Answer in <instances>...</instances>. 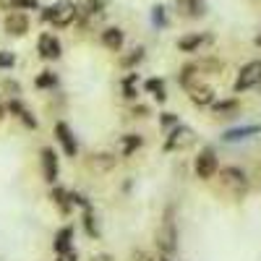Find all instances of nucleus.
<instances>
[{
    "label": "nucleus",
    "mask_w": 261,
    "mask_h": 261,
    "mask_svg": "<svg viewBox=\"0 0 261 261\" xmlns=\"http://www.w3.org/2000/svg\"><path fill=\"white\" fill-rule=\"evenodd\" d=\"M53 201L60 206L63 214H68V212H71V204H73V201H71V193H65L63 188H55V191H53Z\"/></svg>",
    "instance_id": "nucleus-19"
},
{
    "label": "nucleus",
    "mask_w": 261,
    "mask_h": 261,
    "mask_svg": "<svg viewBox=\"0 0 261 261\" xmlns=\"http://www.w3.org/2000/svg\"><path fill=\"white\" fill-rule=\"evenodd\" d=\"M55 84H58V73H53V71H42L37 76V86H39V89H50V86H55Z\"/></svg>",
    "instance_id": "nucleus-23"
},
{
    "label": "nucleus",
    "mask_w": 261,
    "mask_h": 261,
    "mask_svg": "<svg viewBox=\"0 0 261 261\" xmlns=\"http://www.w3.org/2000/svg\"><path fill=\"white\" fill-rule=\"evenodd\" d=\"M178 13L186 18H201L206 16V3L204 0H178Z\"/></svg>",
    "instance_id": "nucleus-10"
},
{
    "label": "nucleus",
    "mask_w": 261,
    "mask_h": 261,
    "mask_svg": "<svg viewBox=\"0 0 261 261\" xmlns=\"http://www.w3.org/2000/svg\"><path fill=\"white\" fill-rule=\"evenodd\" d=\"M42 170H45V180L47 183H55L58 180V154H55L53 149L42 151Z\"/></svg>",
    "instance_id": "nucleus-12"
},
{
    "label": "nucleus",
    "mask_w": 261,
    "mask_h": 261,
    "mask_svg": "<svg viewBox=\"0 0 261 261\" xmlns=\"http://www.w3.org/2000/svg\"><path fill=\"white\" fill-rule=\"evenodd\" d=\"M27 29H29V18H27L24 11H11L6 16V32L11 37H24Z\"/></svg>",
    "instance_id": "nucleus-6"
},
{
    "label": "nucleus",
    "mask_w": 261,
    "mask_h": 261,
    "mask_svg": "<svg viewBox=\"0 0 261 261\" xmlns=\"http://www.w3.org/2000/svg\"><path fill=\"white\" fill-rule=\"evenodd\" d=\"M160 123H162V125H175L178 120H175V115H172V113H165V115L160 118Z\"/></svg>",
    "instance_id": "nucleus-28"
},
{
    "label": "nucleus",
    "mask_w": 261,
    "mask_h": 261,
    "mask_svg": "<svg viewBox=\"0 0 261 261\" xmlns=\"http://www.w3.org/2000/svg\"><path fill=\"white\" fill-rule=\"evenodd\" d=\"M58 261H76L73 248H71V251H63V253H58Z\"/></svg>",
    "instance_id": "nucleus-29"
},
{
    "label": "nucleus",
    "mask_w": 261,
    "mask_h": 261,
    "mask_svg": "<svg viewBox=\"0 0 261 261\" xmlns=\"http://www.w3.org/2000/svg\"><path fill=\"white\" fill-rule=\"evenodd\" d=\"M102 45L107 47V50H120L123 47V32L120 29H105L102 32Z\"/></svg>",
    "instance_id": "nucleus-14"
},
{
    "label": "nucleus",
    "mask_w": 261,
    "mask_h": 261,
    "mask_svg": "<svg viewBox=\"0 0 261 261\" xmlns=\"http://www.w3.org/2000/svg\"><path fill=\"white\" fill-rule=\"evenodd\" d=\"M6 118V110H3V105H0V120H3Z\"/></svg>",
    "instance_id": "nucleus-31"
},
{
    "label": "nucleus",
    "mask_w": 261,
    "mask_h": 261,
    "mask_svg": "<svg viewBox=\"0 0 261 261\" xmlns=\"http://www.w3.org/2000/svg\"><path fill=\"white\" fill-rule=\"evenodd\" d=\"M193 170H196V175H199L201 180H209V178H214V172H217V154L212 149H204L199 157H196V165H193Z\"/></svg>",
    "instance_id": "nucleus-3"
},
{
    "label": "nucleus",
    "mask_w": 261,
    "mask_h": 261,
    "mask_svg": "<svg viewBox=\"0 0 261 261\" xmlns=\"http://www.w3.org/2000/svg\"><path fill=\"white\" fill-rule=\"evenodd\" d=\"M84 225H86V230H89V235H97V227H94V217L86 212L84 214Z\"/></svg>",
    "instance_id": "nucleus-27"
},
{
    "label": "nucleus",
    "mask_w": 261,
    "mask_h": 261,
    "mask_svg": "<svg viewBox=\"0 0 261 261\" xmlns=\"http://www.w3.org/2000/svg\"><path fill=\"white\" fill-rule=\"evenodd\" d=\"M212 37L209 34H191V37H183V39H178V50L180 53H196L201 45H206Z\"/></svg>",
    "instance_id": "nucleus-13"
},
{
    "label": "nucleus",
    "mask_w": 261,
    "mask_h": 261,
    "mask_svg": "<svg viewBox=\"0 0 261 261\" xmlns=\"http://www.w3.org/2000/svg\"><path fill=\"white\" fill-rule=\"evenodd\" d=\"M11 113H13V115H18V120L24 123L27 128H37V120L32 118V113H29V110H27V107L21 105L18 99H13V102H11Z\"/></svg>",
    "instance_id": "nucleus-16"
},
{
    "label": "nucleus",
    "mask_w": 261,
    "mask_h": 261,
    "mask_svg": "<svg viewBox=\"0 0 261 261\" xmlns=\"http://www.w3.org/2000/svg\"><path fill=\"white\" fill-rule=\"evenodd\" d=\"M55 139L60 141V146H63L65 154H68V157H76V139H73V134H71V128L65 125L63 120L55 123Z\"/></svg>",
    "instance_id": "nucleus-7"
},
{
    "label": "nucleus",
    "mask_w": 261,
    "mask_h": 261,
    "mask_svg": "<svg viewBox=\"0 0 261 261\" xmlns=\"http://www.w3.org/2000/svg\"><path fill=\"white\" fill-rule=\"evenodd\" d=\"M16 63V55L13 53H0V68H11Z\"/></svg>",
    "instance_id": "nucleus-26"
},
{
    "label": "nucleus",
    "mask_w": 261,
    "mask_h": 261,
    "mask_svg": "<svg viewBox=\"0 0 261 261\" xmlns=\"http://www.w3.org/2000/svg\"><path fill=\"white\" fill-rule=\"evenodd\" d=\"M188 97H191L193 105H199V107H204V105H214V89H212V86L191 84V86H188Z\"/></svg>",
    "instance_id": "nucleus-9"
},
{
    "label": "nucleus",
    "mask_w": 261,
    "mask_h": 261,
    "mask_svg": "<svg viewBox=\"0 0 261 261\" xmlns=\"http://www.w3.org/2000/svg\"><path fill=\"white\" fill-rule=\"evenodd\" d=\"M60 53H63V47H60L58 37H53V34H42L39 37V55L45 60H58Z\"/></svg>",
    "instance_id": "nucleus-8"
},
{
    "label": "nucleus",
    "mask_w": 261,
    "mask_h": 261,
    "mask_svg": "<svg viewBox=\"0 0 261 261\" xmlns=\"http://www.w3.org/2000/svg\"><path fill=\"white\" fill-rule=\"evenodd\" d=\"M261 125H253V128H241V130H230V134H225V141H238V139H246L251 134H258Z\"/></svg>",
    "instance_id": "nucleus-24"
},
{
    "label": "nucleus",
    "mask_w": 261,
    "mask_h": 261,
    "mask_svg": "<svg viewBox=\"0 0 261 261\" xmlns=\"http://www.w3.org/2000/svg\"><path fill=\"white\" fill-rule=\"evenodd\" d=\"M79 16H81V18L102 16V3H99V0H84V3L79 6Z\"/></svg>",
    "instance_id": "nucleus-18"
},
{
    "label": "nucleus",
    "mask_w": 261,
    "mask_h": 261,
    "mask_svg": "<svg viewBox=\"0 0 261 261\" xmlns=\"http://www.w3.org/2000/svg\"><path fill=\"white\" fill-rule=\"evenodd\" d=\"M139 60H144V47H134V50H130V55H125L120 63L125 65V68H130V65H136Z\"/></svg>",
    "instance_id": "nucleus-25"
},
{
    "label": "nucleus",
    "mask_w": 261,
    "mask_h": 261,
    "mask_svg": "<svg viewBox=\"0 0 261 261\" xmlns=\"http://www.w3.org/2000/svg\"><path fill=\"white\" fill-rule=\"evenodd\" d=\"M222 183H225V188H230L235 196H241V193L248 188L246 175H243L238 167H225V170H222Z\"/></svg>",
    "instance_id": "nucleus-5"
},
{
    "label": "nucleus",
    "mask_w": 261,
    "mask_h": 261,
    "mask_svg": "<svg viewBox=\"0 0 261 261\" xmlns=\"http://www.w3.org/2000/svg\"><path fill=\"white\" fill-rule=\"evenodd\" d=\"M261 84V60H251L246 63L241 73L235 79V92H246V89H253V86Z\"/></svg>",
    "instance_id": "nucleus-2"
},
{
    "label": "nucleus",
    "mask_w": 261,
    "mask_h": 261,
    "mask_svg": "<svg viewBox=\"0 0 261 261\" xmlns=\"http://www.w3.org/2000/svg\"><path fill=\"white\" fill-rule=\"evenodd\" d=\"M256 45H258V47H261V34H258V39H256Z\"/></svg>",
    "instance_id": "nucleus-33"
},
{
    "label": "nucleus",
    "mask_w": 261,
    "mask_h": 261,
    "mask_svg": "<svg viewBox=\"0 0 261 261\" xmlns=\"http://www.w3.org/2000/svg\"><path fill=\"white\" fill-rule=\"evenodd\" d=\"M71 238H73V227H63V230L55 235V243H53V248H55L58 253H63V251H71Z\"/></svg>",
    "instance_id": "nucleus-17"
},
{
    "label": "nucleus",
    "mask_w": 261,
    "mask_h": 261,
    "mask_svg": "<svg viewBox=\"0 0 261 261\" xmlns=\"http://www.w3.org/2000/svg\"><path fill=\"white\" fill-rule=\"evenodd\" d=\"M76 13H79V11H76V6L71 3V0H58V3H53L50 8H45V11H42V18L63 29V27L73 24Z\"/></svg>",
    "instance_id": "nucleus-1"
},
{
    "label": "nucleus",
    "mask_w": 261,
    "mask_h": 261,
    "mask_svg": "<svg viewBox=\"0 0 261 261\" xmlns=\"http://www.w3.org/2000/svg\"><path fill=\"white\" fill-rule=\"evenodd\" d=\"M175 225H172V220H170V217H167V220H165V225H162V230H160V248L165 251V253H172V251H175Z\"/></svg>",
    "instance_id": "nucleus-11"
},
{
    "label": "nucleus",
    "mask_w": 261,
    "mask_h": 261,
    "mask_svg": "<svg viewBox=\"0 0 261 261\" xmlns=\"http://www.w3.org/2000/svg\"><path fill=\"white\" fill-rule=\"evenodd\" d=\"M144 89L154 94L157 102H165V99H167V94H165V81H160V79H149V81L144 84Z\"/></svg>",
    "instance_id": "nucleus-20"
},
{
    "label": "nucleus",
    "mask_w": 261,
    "mask_h": 261,
    "mask_svg": "<svg viewBox=\"0 0 261 261\" xmlns=\"http://www.w3.org/2000/svg\"><path fill=\"white\" fill-rule=\"evenodd\" d=\"M212 113L217 118H232L238 113V99H225V102H217L212 105Z\"/></svg>",
    "instance_id": "nucleus-15"
},
{
    "label": "nucleus",
    "mask_w": 261,
    "mask_h": 261,
    "mask_svg": "<svg viewBox=\"0 0 261 261\" xmlns=\"http://www.w3.org/2000/svg\"><path fill=\"white\" fill-rule=\"evenodd\" d=\"M3 6H11L13 11H34L37 0H0Z\"/></svg>",
    "instance_id": "nucleus-22"
},
{
    "label": "nucleus",
    "mask_w": 261,
    "mask_h": 261,
    "mask_svg": "<svg viewBox=\"0 0 261 261\" xmlns=\"http://www.w3.org/2000/svg\"><path fill=\"white\" fill-rule=\"evenodd\" d=\"M160 261H167V258H160Z\"/></svg>",
    "instance_id": "nucleus-34"
},
{
    "label": "nucleus",
    "mask_w": 261,
    "mask_h": 261,
    "mask_svg": "<svg viewBox=\"0 0 261 261\" xmlns=\"http://www.w3.org/2000/svg\"><path fill=\"white\" fill-rule=\"evenodd\" d=\"M139 261H151V258L149 256H139Z\"/></svg>",
    "instance_id": "nucleus-32"
},
{
    "label": "nucleus",
    "mask_w": 261,
    "mask_h": 261,
    "mask_svg": "<svg viewBox=\"0 0 261 261\" xmlns=\"http://www.w3.org/2000/svg\"><path fill=\"white\" fill-rule=\"evenodd\" d=\"M144 141H141V136H136V134H128V136H123L120 139V151H123V154L128 157L130 154V151H134V149H139Z\"/></svg>",
    "instance_id": "nucleus-21"
},
{
    "label": "nucleus",
    "mask_w": 261,
    "mask_h": 261,
    "mask_svg": "<svg viewBox=\"0 0 261 261\" xmlns=\"http://www.w3.org/2000/svg\"><path fill=\"white\" fill-rule=\"evenodd\" d=\"M193 130L191 128H186V125H175L170 130V136H167V141H165V149L167 151H172V149H186V146H191L193 144Z\"/></svg>",
    "instance_id": "nucleus-4"
},
{
    "label": "nucleus",
    "mask_w": 261,
    "mask_h": 261,
    "mask_svg": "<svg viewBox=\"0 0 261 261\" xmlns=\"http://www.w3.org/2000/svg\"><path fill=\"white\" fill-rule=\"evenodd\" d=\"M154 21H157V24H165V8L162 6L154 8Z\"/></svg>",
    "instance_id": "nucleus-30"
}]
</instances>
